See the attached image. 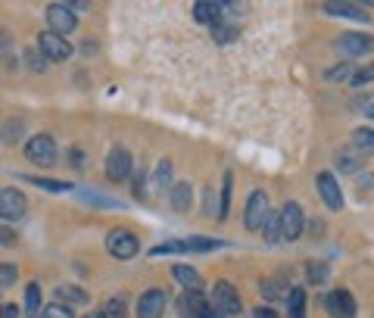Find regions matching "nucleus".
Segmentation results:
<instances>
[{
  "instance_id": "nucleus-30",
  "label": "nucleus",
  "mask_w": 374,
  "mask_h": 318,
  "mask_svg": "<svg viewBox=\"0 0 374 318\" xmlns=\"http://www.w3.org/2000/svg\"><path fill=\"white\" fill-rule=\"evenodd\" d=\"M306 278H309L312 284H324L327 281V265L324 262H309L306 265Z\"/></svg>"
},
{
  "instance_id": "nucleus-27",
  "label": "nucleus",
  "mask_w": 374,
  "mask_h": 318,
  "mask_svg": "<svg viewBox=\"0 0 374 318\" xmlns=\"http://www.w3.org/2000/svg\"><path fill=\"white\" fill-rule=\"evenodd\" d=\"M25 309H29V315L38 318V309H41V287H38V281H31L25 287Z\"/></svg>"
},
{
  "instance_id": "nucleus-15",
  "label": "nucleus",
  "mask_w": 374,
  "mask_h": 318,
  "mask_svg": "<svg viewBox=\"0 0 374 318\" xmlns=\"http://www.w3.org/2000/svg\"><path fill=\"white\" fill-rule=\"evenodd\" d=\"M327 16H340V19H352V22H368V13L356 3H324Z\"/></svg>"
},
{
  "instance_id": "nucleus-37",
  "label": "nucleus",
  "mask_w": 374,
  "mask_h": 318,
  "mask_svg": "<svg viewBox=\"0 0 374 318\" xmlns=\"http://www.w3.org/2000/svg\"><path fill=\"white\" fill-rule=\"evenodd\" d=\"M0 247H16V234H13V228H3V225H0Z\"/></svg>"
},
{
  "instance_id": "nucleus-20",
  "label": "nucleus",
  "mask_w": 374,
  "mask_h": 318,
  "mask_svg": "<svg viewBox=\"0 0 374 318\" xmlns=\"http://www.w3.org/2000/svg\"><path fill=\"white\" fill-rule=\"evenodd\" d=\"M287 318H306V290L290 287L287 294Z\"/></svg>"
},
{
  "instance_id": "nucleus-21",
  "label": "nucleus",
  "mask_w": 374,
  "mask_h": 318,
  "mask_svg": "<svg viewBox=\"0 0 374 318\" xmlns=\"http://www.w3.org/2000/svg\"><path fill=\"white\" fill-rule=\"evenodd\" d=\"M172 275H175V281L181 284L184 290H200V287H203L200 275L190 268V265H175V268H172Z\"/></svg>"
},
{
  "instance_id": "nucleus-28",
  "label": "nucleus",
  "mask_w": 374,
  "mask_h": 318,
  "mask_svg": "<svg viewBox=\"0 0 374 318\" xmlns=\"http://www.w3.org/2000/svg\"><path fill=\"white\" fill-rule=\"evenodd\" d=\"M19 281V265L13 262H0V287H10Z\"/></svg>"
},
{
  "instance_id": "nucleus-2",
  "label": "nucleus",
  "mask_w": 374,
  "mask_h": 318,
  "mask_svg": "<svg viewBox=\"0 0 374 318\" xmlns=\"http://www.w3.org/2000/svg\"><path fill=\"white\" fill-rule=\"evenodd\" d=\"M209 306L216 309L218 315H240V309H244V303H240L237 296V287H234L231 281H218L216 287H212V296H209Z\"/></svg>"
},
{
  "instance_id": "nucleus-7",
  "label": "nucleus",
  "mask_w": 374,
  "mask_h": 318,
  "mask_svg": "<svg viewBox=\"0 0 374 318\" xmlns=\"http://www.w3.org/2000/svg\"><path fill=\"white\" fill-rule=\"evenodd\" d=\"M29 203H25V194L16 188H0V218L3 222H19L25 215Z\"/></svg>"
},
{
  "instance_id": "nucleus-17",
  "label": "nucleus",
  "mask_w": 374,
  "mask_h": 318,
  "mask_svg": "<svg viewBox=\"0 0 374 318\" xmlns=\"http://www.w3.org/2000/svg\"><path fill=\"white\" fill-rule=\"evenodd\" d=\"M337 169L343 172V175H356L359 169H362V156H359L356 147H346L337 153Z\"/></svg>"
},
{
  "instance_id": "nucleus-26",
  "label": "nucleus",
  "mask_w": 374,
  "mask_h": 318,
  "mask_svg": "<svg viewBox=\"0 0 374 318\" xmlns=\"http://www.w3.org/2000/svg\"><path fill=\"white\" fill-rule=\"evenodd\" d=\"M352 147L359 153H374V128H356L352 131Z\"/></svg>"
},
{
  "instance_id": "nucleus-6",
  "label": "nucleus",
  "mask_w": 374,
  "mask_h": 318,
  "mask_svg": "<svg viewBox=\"0 0 374 318\" xmlns=\"http://www.w3.org/2000/svg\"><path fill=\"white\" fill-rule=\"evenodd\" d=\"M269 194L265 190H253L250 200H246V209H244V225L246 231H262L265 218H269Z\"/></svg>"
},
{
  "instance_id": "nucleus-3",
  "label": "nucleus",
  "mask_w": 374,
  "mask_h": 318,
  "mask_svg": "<svg viewBox=\"0 0 374 318\" xmlns=\"http://www.w3.org/2000/svg\"><path fill=\"white\" fill-rule=\"evenodd\" d=\"M25 159H29L31 165H38V169L53 165V162H57V141H53L50 135L29 137V144H25Z\"/></svg>"
},
{
  "instance_id": "nucleus-10",
  "label": "nucleus",
  "mask_w": 374,
  "mask_h": 318,
  "mask_svg": "<svg viewBox=\"0 0 374 318\" xmlns=\"http://www.w3.org/2000/svg\"><path fill=\"white\" fill-rule=\"evenodd\" d=\"M337 50L346 53V56H365V53L374 50V38L371 35H362V31H343L337 35Z\"/></svg>"
},
{
  "instance_id": "nucleus-35",
  "label": "nucleus",
  "mask_w": 374,
  "mask_h": 318,
  "mask_svg": "<svg viewBox=\"0 0 374 318\" xmlns=\"http://www.w3.org/2000/svg\"><path fill=\"white\" fill-rule=\"evenodd\" d=\"M25 63H29L31 72H47V56H44V53H38V50L25 53Z\"/></svg>"
},
{
  "instance_id": "nucleus-8",
  "label": "nucleus",
  "mask_w": 374,
  "mask_h": 318,
  "mask_svg": "<svg viewBox=\"0 0 374 318\" xmlns=\"http://www.w3.org/2000/svg\"><path fill=\"white\" fill-rule=\"evenodd\" d=\"M38 50H41L47 59H53V63H63V59L72 56V44L66 41L63 35H53L50 29L38 35Z\"/></svg>"
},
{
  "instance_id": "nucleus-24",
  "label": "nucleus",
  "mask_w": 374,
  "mask_h": 318,
  "mask_svg": "<svg viewBox=\"0 0 374 318\" xmlns=\"http://www.w3.org/2000/svg\"><path fill=\"white\" fill-rule=\"evenodd\" d=\"M262 234H265L269 247L280 243V212H269V218H265V225H262Z\"/></svg>"
},
{
  "instance_id": "nucleus-1",
  "label": "nucleus",
  "mask_w": 374,
  "mask_h": 318,
  "mask_svg": "<svg viewBox=\"0 0 374 318\" xmlns=\"http://www.w3.org/2000/svg\"><path fill=\"white\" fill-rule=\"evenodd\" d=\"M225 247L216 237H187V241H169L163 247H153V256H165V253H212V250Z\"/></svg>"
},
{
  "instance_id": "nucleus-11",
  "label": "nucleus",
  "mask_w": 374,
  "mask_h": 318,
  "mask_svg": "<svg viewBox=\"0 0 374 318\" xmlns=\"http://www.w3.org/2000/svg\"><path fill=\"white\" fill-rule=\"evenodd\" d=\"M303 225H306V215L299 209V203H284V209H280V237L284 241H297L303 234Z\"/></svg>"
},
{
  "instance_id": "nucleus-36",
  "label": "nucleus",
  "mask_w": 374,
  "mask_h": 318,
  "mask_svg": "<svg viewBox=\"0 0 374 318\" xmlns=\"http://www.w3.org/2000/svg\"><path fill=\"white\" fill-rule=\"evenodd\" d=\"M41 318H72V309L63 306V303H50V306L41 312Z\"/></svg>"
},
{
  "instance_id": "nucleus-22",
  "label": "nucleus",
  "mask_w": 374,
  "mask_h": 318,
  "mask_svg": "<svg viewBox=\"0 0 374 318\" xmlns=\"http://www.w3.org/2000/svg\"><path fill=\"white\" fill-rule=\"evenodd\" d=\"M259 290H262V296L265 300H287V284L280 281V278H265L262 284H259Z\"/></svg>"
},
{
  "instance_id": "nucleus-18",
  "label": "nucleus",
  "mask_w": 374,
  "mask_h": 318,
  "mask_svg": "<svg viewBox=\"0 0 374 318\" xmlns=\"http://www.w3.org/2000/svg\"><path fill=\"white\" fill-rule=\"evenodd\" d=\"M22 135H25L22 119H3V122H0V144H16Z\"/></svg>"
},
{
  "instance_id": "nucleus-9",
  "label": "nucleus",
  "mask_w": 374,
  "mask_h": 318,
  "mask_svg": "<svg viewBox=\"0 0 374 318\" xmlns=\"http://www.w3.org/2000/svg\"><path fill=\"white\" fill-rule=\"evenodd\" d=\"M135 172V159L125 147H112L106 156V178L110 181H125V178Z\"/></svg>"
},
{
  "instance_id": "nucleus-29",
  "label": "nucleus",
  "mask_w": 374,
  "mask_h": 318,
  "mask_svg": "<svg viewBox=\"0 0 374 318\" xmlns=\"http://www.w3.org/2000/svg\"><path fill=\"white\" fill-rule=\"evenodd\" d=\"M0 59H3L10 69H13V63H16V56H13V38H10V31H0Z\"/></svg>"
},
{
  "instance_id": "nucleus-19",
  "label": "nucleus",
  "mask_w": 374,
  "mask_h": 318,
  "mask_svg": "<svg viewBox=\"0 0 374 318\" xmlns=\"http://www.w3.org/2000/svg\"><path fill=\"white\" fill-rule=\"evenodd\" d=\"M57 303H63V306H78V303H88V294H84L82 287H72V284H59Z\"/></svg>"
},
{
  "instance_id": "nucleus-4",
  "label": "nucleus",
  "mask_w": 374,
  "mask_h": 318,
  "mask_svg": "<svg viewBox=\"0 0 374 318\" xmlns=\"http://www.w3.org/2000/svg\"><path fill=\"white\" fill-rule=\"evenodd\" d=\"M44 19L53 35H63V38L69 35V31H75V25H78V16H75V10H72V3H50Z\"/></svg>"
},
{
  "instance_id": "nucleus-16",
  "label": "nucleus",
  "mask_w": 374,
  "mask_h": 318,
  "mask_svg": "<svg viewBox=\"0 0 374 318\" xmlns=\"http://www.w3.org/2000/svg\"><path fill=\"white\" fill-rule=\"evenodd\" d=\"M169 203H172V209H175V212H187V209H190V203H193V188H190L187 181L172 184Z\"/></svg>"
},
{
  "instance_id": "nucleus-33",
  "label": "nucleus",
  "mask_w": 374,
  "mask_h": 318,
  "mask_svg": "<svg viewBox=\"0 0 374 318\" xmlns=\"http://www.w3.org/2000/svg\"><path fill=\"white\" fill-rule=\"evenodd\" d=\"M122 312H125V300H122V296H112V300H106L103 318H122Z\"/></svg>"
},
{
  "instance_id": "nucleus-14",
  "label": "nucleus",
  "mask_w": 374,
  "mask_h": 318,
  "mask_svg": "<svg viewBox=\"0 0 374 318\" xmlns=\"http://www.w3.org/2000/svg\"><path fill=\"white\" fill-rule=\"evenodd\" d=\"M318 194H322L327 209H343V190H340L337 178H334L331 172H322V175H318Z\"/></svg>"
},
{
  "instance_id": "nucleus-32",
  "label": "nucleus",
  "mask_w": 374,
  "mask_h": 318,
  "mask_svg": "<svg viewBox=\"0 0 374 318\" xmlns=\"http://www.w3.org/2000/svg\"><path fill=\"white\" fill-rule=\"evenodd\" d=\"M352 75H356V66L352 63H340V66H334V69L327 72L331 82H343V78H352Z\"/></svg>"
},
{
  "instance_id": "nucleus-13",
  "label": "nucleus",
  "mask_w": 374,
  "mask_h": 318,
  "mask_svg": "<svg viewBox=\"0 0 374 318\" xmlns=\"http://www.w3.org/2000/svg\"><path fill=\"white\" fill-rule=\"evenodd\" d=\"M163 309H165V290L163 287H150L140 294L137 318H163Z\"/></svg>"
},
{
  "instance_id": "nucleus-23",
  "label": "nucleus",
  "mask_w": 374,
  "mask_h": 318,
  "mask_svg": "<svg viewBox=\"0 0 374 318\" xmlns=\"http://www.w3.org/2000/svg\"><path fill=\"white\" fill-rule=\"evenodd\" d=\"M169 181H172V162L169 159H159L156 169H153V190L163 194V190L169 188Z\"/></svg>"
},
{
  "instance_id": "nucleus-12",
  "label": "nucleus",
  "mask_w": 374,
  "mask_h": 318,
  "mask_svg": "<svg viewBox=\"0 0 374 318\" xmlns=\"http://www.w3.org/2000/svg\"><path fill=\"white\" fill-rule=\"evenodd\" d=\"M324 309L331 312V318H356V300L350 290H331L324 296Z\"/></svg>"
},
{
  "instance_id": "nucleus-31",
  "label": "nucleus",
  "mask_w": 374,
  "mask_h": 318,
  "mask_svg": "<svg viewBox=\"0 0 374 318\" xmlns=\"http://www.w3.org/2000/svg\"><path fill=\"white\" fill-rule=\"evenodd\" d=\"M228 206H231V175H225L222 181V206H218V222L228 218Z\"/></svg>"
},
{
  "instance_id": "nucleus-34",
  "label": "nucleus",
  "mask_w": 374,
  "mask_h": 318,
  "mask_svg": "<svg viewBox=\"0 0 374 318\" xmlns=\"http://www.w3.org/2000/svg\"><path fill=\"white\" fill-rule=\"evenodd\" d=\"M368 82H374V63L365 66V69H356V75L350 78L352 88H362V84H368Z\"/></svg>"
},
{
  "instance_id": "nucleus-40",
  "label": "nucleus",
  "mask_w": 374,
  "mask_h": 318,
  "mask_svg": "<svg viewBox=\"0 0 374 318\" xmlns=\"http://www.w3.org/2000/svg\"><path fill=\"white\" fill-rule=\"evenodd\" d=\"M365 116H368L371 122H374V103H368V106H365Z\"/></svg>"
},
{
  "instance_id": "nucleus-5",
  "label": "nucleus",
  "mask_w": 374,
  "mask_h": 318,
  "mask_svg": "<svg viewBox=\"0 0 374 318\" xmlns=\"http://www.w3.org/2000/svg\"><path fill=\"white\" fill-rule=\"evenodd\" d=\"M106 250H110L116 259H135L140 243H137V234H131L128 228H116L106 234Z\"/></svg>"
},
{
  "instance_id": "nucleus-38",
  "label": "nucleus",
  "mask_w": 374,
  "mask_h": 318,
  "mask_svg": "<svg viewBox=\"0 0 374 318\" xmlns=\"http://www.w3.org/2000/svg\"><path fill=\"white\" fill-rule=\"evenodd\" d=\"M253 318H278V312H275V309H262V306H259L256 312H253Z\"/></svg>"
},
{
  "instance_id": "nucleus-25",
  "label": "nucleus",
  "mask_w": 374,
  "mask_h": 318,
  "mask_svg": "<svg viewBox=\"0 0 374 318\" xmlns=\"http://www.w3.org/2000/svg\"><path fill=\"white\" fill-rule=\"evenodd\" d=\"M29 184H35V188L41 190H53V194H63V190H72L69 181H57V178H41V175H29L25 178Z\"/></svg>"
},
{
  "instance_id": "nucleus-39",
  "label": "nucleus",
  "mask_w": 374,
  "mask_h": 318,
  "mask_svg": "<svg viewBox=\"0 0 374 318\" xmlns=\"http://www.w3.org/2000/svg\"><path fill=\"white\" fill-rule=\"evenodd\" d=\"M84 318H103V309H94V312H88Z\"/></svg>"
}]
</instances>
